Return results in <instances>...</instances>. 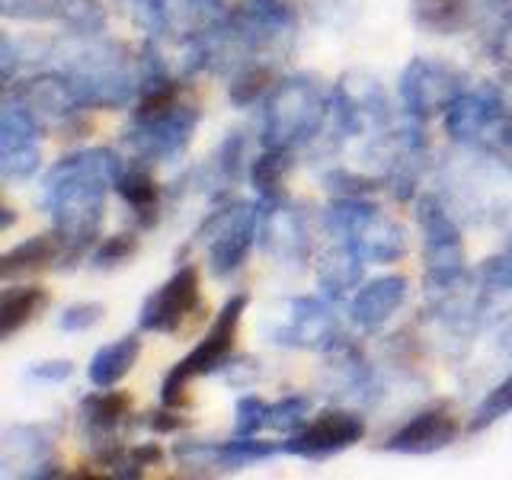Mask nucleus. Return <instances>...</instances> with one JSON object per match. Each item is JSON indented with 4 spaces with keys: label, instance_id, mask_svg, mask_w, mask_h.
Returning a JSON list of instances; mask_svg holds the SVG:
<instances>
[{
    "label": "nucleus",
    "instance_id": "nucleus-24",
    "mask_svg": "<svg viewBox=\"0 0 512 480\" xmlns=\"http://www.w3.org/2000/svg\"><path fill=\"white\" fill-rule=\"evenodd\" d=\"M413 23L436 32V36H455V32L468 23L471 0H413Z\"/></svg>",
    "mask_w": 512,
    "mask_h": 480
},
{
    "label": "nucleus",
    "instance_id": "nucleus-3",
    "mask_svg": "<svg viewBox=\"0 0 512 480\" xmlns=\"http://www.w3.org/2000/svg\"><path fill=\"white\" fill-rule=\"evenodd\" d=\"M327 109H333V103L317 77L295 74L279 80L266 93L263 103V122H260L263 148L292 151L298 144L311 141L320 132V125H324Z\"/></svg>",
    "mask_w": 512,
    "mask_h": 480
},
{
    "label": "nucleus",
    "instance_id": "nucleus-12",
    "mask_svg": "<svg viewBox=\"0 0 512 480\" xmlns=\"http://www.w3.org/2000/svg\"><path fill=\"white\" fill-rule=\"evenodd\" d=\"M282 346L324 349L336 340V317L327 301L320 298H292L285 304V324L272 333Z\"/></svg>",
    "mask_w": 512,
    "mask_h": 480
},
{
    "label": "nucleus",
    "instance_id": "nucleus-2",
    "mask_svg": "<svg viewBox=\"0 0 512 480\" xmlns=\"http://www.w3.org/2000/svg\"><path fill=\"white\" fill-rule=\"evenodd\" d=\"M196 125L199 109L183 96L180 80L160 77L157 84L144 87L125 141L141 160H173L189 148Z\"/></svg>",
    "mask_w": 512,
    "mask_h": 480
},
{
    "label": "nucleus",
    "instance_id": "nucleus-6",
    "mask_svg": "<svg viewBox=\"0 0 512 480\" xmlns=\"http://www.w3.org/2000/svg\"><path fill=\"white\" fill-rule=\"evenodd\" d=\"M256 237H260V212L244 202L218 208L196 231V240H202L208 253V269L221 279L247 263Z\"/></svg>",
    "mask_w": 512,
    "mask_h": 480
},
{
    "label": "nucleus",
    "instance_id": "nucleus-20",
    "mask_svg": "<svg viewBox=\"0 0 512 480\" xmlns=\"http://www.w3.org/2000/svg\"><path fill=\"white\" fill-rule=\"evenodd\" d=\"M116 192L122 196L125 205L135 208L138 228H154L157 224V205H160V186L151 176L148 167H122L119 180H116Z\"/></svg>",
    "mask_w": 512,
    "mask_h": 480
},
{
    "label": "nucleus",
    "instance_id": "nucleus-10",
    "mask_svg": "<svg viewBox=\"0 0 512 480\" xmlns=\"http://www.w3.org/2000/svg\"><path fill=\"white\" fill-rule=\"evenodd\" d=\"M365 436V420L349 410H324L314 423H304L295 436L282 442L285 455H298L308 461H324L362 442Z\"/></svg>",
    "mask_w": 512,
    "mask_h": 480
},
{
    "label": "nucleus",
    "instance_id": "nucleus-17",
    "mask_svg": "<svg viewBox=\"0 0 512 480\" xmlns=\"http://www.w3.org/2000/svg\"><path fill=\"white\" fill-rule=\"evenodd\" d=\"M500 103H503V96L490 87L477 93H461L445 112V132L461 144H474L480 128L487 125V119L493 116V109Z\"/></svg>",
    "mask_w": 512,
    "mask_h": 480
},
{
    "label": "nucleus",
    "instance_id": "nucleus-32",
    "mask_svg": "<svg viewBox=\"0 0 512 480\" xmlns=\"http://www.w3.org/2000/svg\"><path fill=\"white\" fill-rule=\"evenodd\" d=\"M103 314H106L103 304H96V301H77V304H68V308L61 311L58 327L64 333H84V330L100 324Z\"/></svg>",
    "mask_w": 512,
    "mask_h": 480
},
{
    "label": "nucleus",
    "instance_id": "nucleus-15",
    "mask_svg": "<svg viewBox=\"0 0 512 480\" xmlns=\"http://www.w3.org/2000/svg\"><path fill=\"white\" fill-rule=\"evenodd\" d=\"M260 240L272 256H279V260H301V256L308 253V231H304V221L295 208H288L285 202L263 208Z\"/></svg>",
    "mask_w": 512,
    "mask_h": 480
},
{
    "label": "nucleus",
    "instance_id": "nucleus-36",
    "mask_svg": "<svg viewBox=\"0 0 512 480\" xmlns=\"http://www.w3.org/2000/svg\"><path fill=\"white\" fill-rule=\"evenodd\" d=\"M74 372V365L68 359H55V362H39L29 368V378L32 381H48V384H58V381H68Z\"/></svg>",
    "mask_w": 512,
    "mask_h": 480
},
{
    "label": "nucleus",
    "instance_id": "nucleus-19",
    "mask_svg": "<svg viewBox=\"0 0 512 480\" xmlns=\"http://www.w3.org/2000/svg\"><path fill=\"white\" fill-rule=\"evenodd\" d=\"M138 356H141L138 333H128L122 340L96 349V356L90 359V368H87L90 384L93 388H116V384L135 368Z\"/></svg>",
    "mask_w": 512,
    "mask_h": 480
},
{
    "label": "nucleus",
    "instance_id": "nucleus-4",
    "mask_svg": "<svg viewBox=\"0 0 512 480\" xmlns=\"http://www.w3.org/2000/svg\"><path fill=\"white\" fill-rule=\"evenodd\" d=\"M327 228L356 250L365 263H397L407 256L404 224L388 218L365 196H340L327 208Z\"/></svg>",
    "mask_w": 512,
    "mask_h": 480
},
{
    "label": "nucleus",
    "instance_id": "nucleus-1",
    "mask_svg": "<svg viewBox=\"0 0 512 480\" xmlns=\"http://www.w3.org/2000/svg\"><path fill=\"white\" fill-rule=\"evenodd\" d=\"M122 167L112 151L93 148L61 157L45 173L42 202L55 218V231L64 237V263L84 260L93 250L106 212V189L116 186Z\"/></svg>",
    "mask_w": 512,
    "mask_h": 480
},
{
    "label": "nucleus",
    "instance_id": "nucleus-14",
    "mask_svg": "<svg viewBox=\"0 0 512 480\" xmlns=\"http://www.w3.org/2000/svg\"><path fill=\"white\" fill-rule=\"evenodd\" d=\"M407 301V279L404 276H384L359 288V295L352 298V324L362 330H378L384 320L397 314L400 304Z\"/></svg>",
    "mask_w": 512,
    "mask_h": 480
},
{
    "label": "nucleus",
    "instance_id": "nucleus-29",
    "mask_svg": "<svg viewBox=\"0 0 512 480\" xmlns=\"http://www.w3.org/2000/svg\"><path fill=\"white\" fill-rule=\"evenodd\" d=\"M39 164H42V148H39V144L0 151V173H4V180H10V183L29 180V176L39 170Z\"/></svg>",
    "mask_w": 512,
    "mask_h": 480
},
{
    "label": "nucleus",
    "instance_id": "nucleus-18",
    "mask_svg": "<svg viewBox=\"0 0 512 480\" xmlns=\"http://www.w3.org/2000/svg\"><path fill=\"white\" fill-rule=\"evenodd\" d=\"M55 263H64V237L58 231L52 234H36L16 244L13 250L4 253L0 260V276L13 282L16 276H29V272H42Z\"/></svg>",
    "mask_w": 512,
    "mask_h": 480
},
{
    "label": "nucleus",
    "instance_id": "nucleus-38",
    "mask_svg": "<svg viewBox=\"0 0 512 480\" xmlns=\"http://www.w3.org/2000/svg\"><path fill=\"white\" fill-rule=\"evenodd\" d=\"M13 224V208H4V231Z\"/></svg>",
    "mask_w": 512,
    "mask_h": 480
},
{
    "label": "nucleus",
    "instance_id": "nucleus-33",
    "mask_svg": "<svg viewBox=\"0 0 512 480\" xmlns=\"http://www.w3.org/2000/svg\"><path fill=\"white\" fill-rule=\"evenodd\" d=\"M480 20L490 29L493 45L512 36V0H480Z\"/></svg>",
    "mask_w": 512,
    "mask_h": 480
},
{
    "label": "nucleus",
    "instance_id": "nucleus-11",
    "mask_svg": "<svg viewBox=\"0 0 512 480\" xmlns=\"http://www.w3.org/2000/svg\"><path fill=\"white\" fill-rule=\"evenodd\" d=\"M7 100L23 106L36 122H64L80 109L77 90L68 74H36L7 90Z\"/></svg>",
    "mask_w": 512,
    "mask_h": 480
},
{
    "label": "nucleus",
    "instance_id": "nucleus-26",
    "mask_svg": "<svg viewBox=\"0 0 512 480\" xmlns=\"http://www.w3.org/2000/svg\"><path fill=\"white\" fill-rule=\"evenodd\" d=\"M176 464L192 474H205V471H228V455H224V442H196V439H183L173 448Z\"/></svg>",
    "mask_w": 512,
    "mask_h": 480
},
{
    "label": "nucleus",
    "instance_id": "nucleus-34",
    "mask_svg": "<svg viewBox=\"0 0 512 480\" xmlns=\"http://www.w3.org/2000/svg\"><path fill=\"white\" fill-rule=\"evenodd\" d=\"M509 410H512V375L484 400V404L477 407L471 429H484V426H490V423L500 420V416H506Z\"/></svg>",
    "mask_w": 512,
    "mask_h": 480
},
{
    "label": "nucleus",
    "instance_id": "nucleus-28",
    "mask_svg": "<svg viewBox=\"0 0 512 480\" xmlns=\"http://www.w3.org/2000/svg\"><path fill=\"white\" fill-rule=\"evenodd\" d=\"M311 413V400L301 394H288L276 404H269V429L285 432V436H295V432L308 423Z\"/></svg>",
    "mask_w": 512,
    "mask_h": 480
},
{
    "label": "nucleus",
    "instance_id": "nucleus-7",
    "mask_svg": "<svg viewBox=\"0 0 512 480\" xmlns=\"http://www.w3.org/2000/svg\"><path fill=\"white\" fill-rule=\"evenodd\" d=\"M416 224L423 231V260H426V282L439 292H452L464 276V244L458 224L448 218L439 199L416 202Z\"/></svg>",
    "mask_w": 512,
    "mask_h": 480
},
{
    "label": "nucleus",
    "instance_id": "nucleus-5",
    "mask_svg": "<svg viewBox=\"0 0 512 480\" xmlns=\"http://www.w3.org/2000/svg\"><path fill=\"white\" fill-rule=\"evenodd\" d=\"M247 304H250V298L244 292L231 295L228 301H224V308L212 320V327H208V333L199 340V346L167 372L164 384H160V404L176 407V410L186 407L189 384L196 381V378H202V375H212V372H218V368L228 365L231 352H234L240 317H244Z\"/></svg>",
    "mask_w": 512,
    "mask_h": 480
},
{
    "label": "nucleus",
    "instance_id": "nucleus-13",
    "mask_svg": "<svg viewBox=\"0 0 512 480\" xmlns=\"http://www.w3.org/2000/svg\"><path fill=\"white\" fill-rule=\"evenodd\" d=\"M458 432H461L458 416L436 407V410L413 416L410 423L400 426L394 436L384 442V448L397 455H432L452 445L458 439Z\"/></svg>",
    "mask_w": 512,
    "mask_h": 480
},
{
    "label": "nucleus",
    "instance_id": "nucleus-16",
    "mask_svg": "<svg viewBox=\"0 0 512 480\" xmlns=\"http://www.w3.org/2000/svg\"><path fill=\"white\" fill-rule=\"evenodd\" d=\"M132 413V400L122 391L100 388L96 394H87L80 400V426H84L87 439L93 445L112 442V432L119 429V423Z\"/></svg>",
    "mask_w": 512,
    "mask_h": 480
},
{
    "label": "nucleus",
    "instance_id": "nucleus-37",
    "mask_svg": "<svg viewBox=\"0 0 512 480\" xmlns=\"http://www.w3.org/2000/svg\"><path fill=\"white\" fill-rule=\"evenodd\" d=\"M148 429L160 432V436H167V432H176V429H183L186 426V416H180V410L176 407H164V410H157V413H148Z\"/></svg>",
    "mask_w": 512,
    "mask_h": 480
},
{
    "label": "nucleus",
    "instance_id": "nucleus-22",
    "mask_svg": "<svg viewBox=\"0 0 512 480\" xmlns=\"http://www.w3.org/2000/svg\"><path fill=\"white\" fill-rule=\"evenodd\" d=\"M48 308V292L39 285L7 288L0 298V340H13L26 324H32Z\"/></svg>",
    "mask_w": 512,
    "mask_h": 480
},
{
    "label": "nucleus",
    "instance_id": "nucleus-31",
    "mask_svg": "<svg viewBox=\"0 0 512 480\" xmlns=\"http://www.w3.org/2000/svg\"><path fill=\"white\" fill-rule=\"evenodd\" d=\"M138 253V237L135 234H112L100 247L93 250V266L96 269H112L128 263Z\"/></svg>",
    "mask_w": 512,
    "mask_h": 480
},
{
    "label": "nucleus",
    "instance_id": "nucleus-27",
    "mask_svg": "<svg viewBox=\"0 0 512 480\" xmlns=\"http://www.w3.org/2000/svg\"><path fill=\"white\" fill-rule=\"evenodd\" d=\"M272 68L266 64H247V68H240L234 77H231V87H228V100L234 106H253L260 96H266L272 87Z\"/></svg>",
    "mask_w": 512,
    "mask_h": 480
},
{
    "label": "nucleus",
    "instance_id": "nucleus-30",
    "mask_svg": "<svg viewBox=\"0 0 512 480\" xmlns=\"http://www.w3.org/2000/svg\"><path fill=\"white\" fill-rule=\"evenodd\" d=\"M269 426V404L263 397H240L234 407V436H256Z\"/></svg>",
    "mask_w": 512,
    "mask_h": 480
},
{
    "label": "nucleus",
    "instance_id": "nucleus-25",
    "mask_svg": "<svg viewBox=\"0 0 512 480\" xmlns=\"http://www.w3.org/2000/svg\"><path fill=\"white\" fill-rule=\"evenodd\" d=\"M474 148L500 157L503 164L512 170V109H506V103H500L493 109V116L487 119V125L480 128Z\"/></svg>",
    "mask_w": 512,
    "mask_h": 480
},
{
    "label": "nucleus",
    "instance_id": "nucleus-35",
    "mask_svg": "<svg viewBox=\"0 0 512 480\" xmlns=\"http://www.w3.org/2000/svg\"><path fill=\"white\" fill-rule=\"evenodd\" d=\"M164 461V452L154 442H141L128 448V477H141L144 468H154V464Z\"/></svg>",
    "mask_w": 512,
    "mask_h": 480
},
{
    "label": "nucleus",
    "instance_id": "nucleus-21",
    "mask_svg": "<svg viewBox=\"0 0 512 480\" xmlns=\"http://www.w3.org/2000/svg\"><path fill=\"white\" fill-rule=\"evenodd\" d=\"M292 170V151L282 148H263L260 157H253L250 164V183L260 196L263 208L285 202V176Z\"/></svg>",
    "mask_w": 512,
    "mask_h": 480
},
{
    "label": "nucleus",
    "instance_id": "nucleus-9",
    "mask_svg": "<svg viewBox=\"0 0 512 480\" xmlns=\"http://www.w3.org/2000/svg\"><path fill=\"white\" fill-rule=\"evenodd\" d=\"M202 308V276L196 266H180L173 276L144 298L138 327L148 333H180L183 320Z\"/></svg>",
    "mask_w": 512,
    "mask_h": 480
},
{
    "label": "nucleus",
    "instance_id": "nucleus-8",
    "mask_svg": "<svg viewBox=\"0 0 512 480\" xmlns=\"http://www.w3.org/2000/svg\"><path fill=\"white\" fill-rule=\"evenodd\" d=\"M397 90L407 116L429 119L436 112H448L461 93H468V77L442 58H413L400 74Z\"/></svg>",
    "mask_w": 512,
    "mask_h": 480
},
{
    "label": "nucleus",
    "instance_id": "nucleus-23",
    "mask_svg": "<svg viewBox=\"0 0 512 480\" xmlns=\"http://www.w3.org/2000/svg\"><path fill=\"white\" fill-rule=\"evenodd\" d=\"M362 256L352 250L349 244H336L330 253H324V260L317 266V282L324 288L327 298H343L352 285H359L362 279Z\"/></svg>",
    "mask_w": 512,
    "mask_h": 480
}]
</instances>
